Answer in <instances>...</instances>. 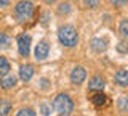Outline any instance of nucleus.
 Segmentation results:
<instances>
[{
    "instance_id": "obj_22",
    "label": "nucleus",
    "mask_w": 128,
    "mask_h": 116,
    "mask_svg": "<svg viewBox=\"0 0 128 116\" xmlns=\"http://www.w3.org/2000/svg\"><path fill=\"white\" fill-rule=\"evenodd\" d=\"M110 3L115 5V7H123L126 3V0H110Z\"/></svg>"
},
{
    "instance_id": "obj_19",
    "label": "nucleus",
    "mask_w": 128,
    "mask_h": 116,
    "mask_svg": "<svg viewBox=\"0 0 128 116\" xmlns=\"http://www.w3.org/2000/svg\"><path fill=\"white\" fill-rule=\"evenodd\" d=\"M85 7H90V8H96L99 7V0H83Z\"/></svg>"
},
{
    "instance_id": "obj_16",
    "label": "nucleus",
    "mask_w": 128,
    "mask_h": 116,
    "mask_svg": "<svg viewBox=\"0 0 128 116\" xmlns=\"http://www.w3.org/2000/svg\"><path fill=\"white\" fill-rule=\"evenodd\" d=\"M120 34L123 37L128 35V19H122V23H120Z\"/></svg>"
},
{
    "instance_id": "obj_18",
    "label": "nucleus",
    "mask_w": 128,
    "mask_h": 116,
    "mask_svg": "<svg viewBox=\"0 0 128 116\" xmlns=\"http://www.w3.org/2000/svg\"><path fill=\"white\" fill-rule=\"evenodd\" d=\"M117 50L120 52V53H126V52H128V44H126V41H120L118 45H117Z\"/></svg>"
},
{
    "instance_id": "obj_20",
    "label": "nucleus",
    "mask_w": 128,
    "mask_h": 116,
    "mask_svg": "<svg viewBox=\"0 0 128 116\" xmlns=\"http://www.w3.org/2000/svg\"><path fill=\"white\" fill-rule=\"evenodd\" d=\"M8 45H10V39L5 34L0 32V47H8Z\"/></svg>"
},
{
    "instance_id": "obj_3",
    "label": "nucleus",
    "mask_w": 128,
    "mask_h": 116,
    "mask_svg": "<svg viewBox=\"0 0 128 116\" xmlns=\"http://www.w3.org/2000/svg\"><path fill=\"white\" fill-rule=\"evenodd\" d=\"M14 15L19 21H27L34 15V5L29 0H21L18 5L14 7Z\"/></svg>"
},
{
    "instance_id": "obj_4",
    "label": "nucleus",
    "mask_w": 128,
    "mask_h": 116,
    "mask_svg": "<svg viewBox=\"0 0 128 116\" xmlns=\"http://www.w3.org/2000/svg\"><path fill=\"white\" fill-rule=\"evenodd\" d=\"M18 49L21 57H29L30 53V37L29 35H19L18 37Z\"/></svg>"
},
{
    "instance_id": "obj_9",
    "label": "nucleus",
    "mask_w": 128,
    "mask_h": 116,
    "mask_svg": "<svg viewBox=\"0 0 128 116\" xmlns=\"http://www.w3.org/2000/svg\"><path fill=\"white\" fill-rule=\"evenodd\" d=\"M32 76H34V66L32 65H22L19 68V78H21V81L27 82L32 79Z\"/></svg>"
},
{
    "instance_id": "obj_21",
    "label": "nucleus",
    "mask_w": 128,
    "mask_h": 116,
    "mask_svg": "<svg viewBox=\"0 0 128 116\" xmlns=\"http://www.w3.org/2000/svg\"><path fill=\"white\" fill-rule=\"evenodd\" d=\"M118 108L122 111H125L126 110V97H122L120 98V102H118Z\"/></svg>"
},
{
    "instance_id": "obj_24",
    "label": "nucleus",
    "mask_w": 128,
    "mask_h": 116,
    "mask_svg": "<svg viewBox=\"0 0 128 116\" xmlns=\"http://www.w3.org/2000/svg\"><path fill=\"white\" fill-rule=\"evenodd\" d=\"M8 5V0H0V7H6Z\"/></svg>"
},
{
    "instance_id": "obj_17",
    "label": "nucleus",
    "mask_w": 128,
    "mask_h": 116,
    "mask_svg": "<svg viewBox=\"0 0 128 116\" xmlns=\"http://www.w3.org/2000/svg\"><path fill=\"white\" fill-rule=\"evenodd\" d=\"M70 11V5L69 3H61V5L58 7V13L59 15H67Z\"/></svg>"
},
{
    "instance_id": "obj_5",
    "label": "nucleus",
    "mask_w": 128,
    "mask_h": 116,
    "mask_svg": "<svg viewBox=\"0 0 128 116\" xmlns=\"http://www.w3.org/2000/svg\"><path fill=\"white\" fill-rule=\"evenodd\" d=\"M85 78H86V71H85V68H82V66H77V68H74L72 69V73H70V81L72 84H82L83 81H85Z\"/></svg>"
},
{
    "instance_id": "obj_2",
    "label": "nucleus",
    "mask_w": 128,
    "mask_h": 116,
    "mask_svg": "<svg viewBox=\"0 0 128 116\" xmlns=\"http://www.w3.org/2000/svg\"><path fill=\"white\" fill-rule=\"evenodd\" d=\"M53 108L61 116H67L69 113H72V110H74V102L70 100L69 95L59 94V95H56V98L53 102Z\"/></svg>"
},
{
    "instance_id": "obj_15",
    "label": "nucleus",
    "mask_w": 128,
    "mask_h": 116,
    "mask_svg": "<svg viewBox=\"0 0 128 116\" xmlns=\"http://www.w3.org/2000/svg\"><path fill=\"white\" fill-rule=\"evenodd\" d=\"M16 116H37V114H35V111L32 110V108H22V110L18 111Z\"/></svg>"
},
{
    "instance_id": "obj_12",
    "label": "nucleus",
    "mask_w": 128,
    "mask_h": 116,
    "mask_svg": "<svg viewBox=\"0 0 128 116\" xmlns=\"http://www.w3.org/2000/svg\"><path fill=\"white\" fill-rule=\"evenodd\" d=\"M115 84L122 87H126L128 86V71L126 69H120L117 74H115Z\"/></svg>"
},
{
    "instance_id": "obj_7",
    "label": "nucleus",
    "mask_w": 128,
    "mask_h": 116,
    "mask_svg": "<svg viewBox=\"0 0 128 116\" xmlns=\"http://www.w3.org/2000/svg\"><path fill=\"white\" fill-rule=\"evenodd\" d=\"M90 47H91V50H93V52H96V53H102V52L107 49V41H106V39L94 37L93 41L90 42Z\"/></svg>"
},
{
    "instance_id": "obj_8",
    "label": "nucleus",
    "mask_w": 128,
    "mask_h": 116,
    "mask_svg": "<svg viewBox=\"0 0 128 116\" xmlns=\"http://www.w3.org/2000/svg\"><path fill=\"white\" fill-rule=\"evenodd\" d=\"M91 102H93V105L96 108H102V106H107V105H109V98H107V95H104L101 90L91 97Z\"/></svg>"
},
{
    "instance_id": "obj_13",
    "label": "nucleus",
    "mask_w": 128,
    "mask_h": 116,
    "mask_svg": "<svg viewBox=\"0 0 128 116\" xmlns=\"http://www.w3.org/2000/svg\"><path fill=\"white\" fill-rule=\"evenodd\" d=\"M11 110V103L8 100H0V116H6Z\"/></svg>"
},
{
    "instance_id": "obj_6",
    "label": "nucleus",
    "mask_w": 128,
    "mask_h": 116,
    "mask_svg": "<svg viewBox=\"0 0 128 116\" xmlns=\"http://www.w3.org/2000/svg\"><path fill=\"white\" fill-rule=\"evenodd\" d=\"M48 52H50V45L45 41L38 42L35 45V57H37V60H45L48 57Z\"/></svg>"
},
{
    "instance_id": "obj_23",
    "label": "nucleus",
    "mask_w": 128,
    "mask_h": 116,
    "mask_svg": "<svg viewBox=\"0 0 128 116\" xmlns=\"http://www.w3.org/2000/svg\"><path fill=\"white\" fill-rule=\"evenodd\" d=\"M42 114H45V116L50 114V108H48V105H42Z\"/></svg>"
},
{
    "instance_id": "obj_14",
    "label": "nucleus",
    "mask_w": 128,
    "mask_h": 116,
    "mask_svg": "<svg viewBox=\"0 0 128 116\" xmlns=\"http://www.w3.org/2000/svg\"><path fill=\"white\" fill-rule=\"evenodd\" d=\"M8 71H10V63H8V60L0 57V76L8 74Z\"/></svg>"
},
{
    "instance_id": "obj_1",
    "label": "nucleus",
    "mask_w": 128,
    "mask_h": 116,
    "mask_svg": "<svg viewBox=\"0 0 128 116\" xmlns=\"http://www.w3.org/2000/svg\"><path fill=\"white\" fill-rule=\"evenodd\" d=\"M58 39L62 45L66 47H74L77 45L78 42V34H77V29L70 24H66V26H61L58 31Z\"/></svg>"
},
{
    "instance_id": "obj_10",
    "label": "nucleus",
    "mask_w": 128,
    "mask_h": 116,
    "mask_svg": "<svg viewBox=\"0 0 128 116\" xmlns=\"http://www.w3.org/2000/svg\"><path fill=\"white\" fill-rule=\"evenodd\" d=\"M104 86H106V81H104L101 76H94V78H91V79H90L88 89H90V90H96V92H99V90H102V89H104Z\"/></svg>"
},
{
    "instance_id": "obj_11",
    "label": "nucleus",
    "mask_w": 128,
    "mask_h": 116,
    "mask_svg": "<svg viewBox=\"0 0 128 116\" xmlns=\"http://www.w3.org/2000/svg\"><path fill=\"white\" fill-rule=\"evenodd\" d=\"M16 86V78L14 76H2V79H0V87L2 89H5V90H8V89H11V87H14Z\"/></svg>"
}]
</instances>
